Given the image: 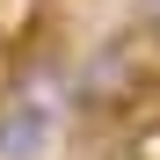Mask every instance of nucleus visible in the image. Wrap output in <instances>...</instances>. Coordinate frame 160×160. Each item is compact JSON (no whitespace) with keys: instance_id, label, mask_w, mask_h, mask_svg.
<instances>
[{"instance_id":"nucleus-1","label":"nucleus","mask_w":160,"mask_h":160,"mask_svg":"<svg viewBox=\"0 0 160 160\" xmlns=\"http://www.w3.org/2000/svg\"><path fill=\"white\" fill-rule=\"evenodd\" d=\"M51 117L44 102H8L0 109V160H37L44 146H51Z\"/></svg>"},{"instance_id":"nucleus-2","label":"nucleus","mask_w":160,"mask_h":160,"mask_svg":"<svg viewBox=\"0 0 160 160\" xmlns=\"http://www.w3.org/2000/svg\"><path fill=\"white\" fill-rule=\"evenodd\" d=\"M131 160H160V124H146L138 138H131Z\"/></svg>"},{"instance_id":"nucleus-3","label":"nucleus","mask_w":160,"mask_h":160,"mask_svg":"<svg viewBox=\"0 0 160 160\" xmlns=\"http://www.w3.org/2000/svg\"><path fill=\"white\" fill-rule=\"evenodd\" d=\"M138 15H146V37H160V0H138Z\"/></svg>"}]
</instances>
